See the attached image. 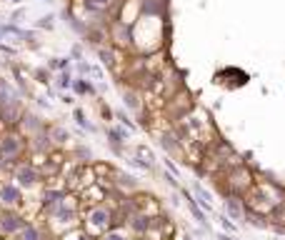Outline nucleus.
<instances>
[{"label": "nucleus", "instance_id": "nucleus-1", "mask_svg": "<svg viewBox=\"0 0 285 240\" xmlns=\"http://www.w3.org/2000/svg\"><path fill=\"white\" fill-rule=\"evenodd\" d=\"M28 150V140L20 130H3L0 133V158H3L10 168L23 160Z\"/></svg>", "mask_w": 285, "mask_h": 240}, {"label": "nucleus", "instance_id": "nucleus-2", "mask_svg": "<svg viewBox=\"0 0 285 240\" xmlns=\"http://www.w3.org/2000/svg\"><path fill=\"white\" fill-rule=\"evenodd\" d=\"M10 178L15 180L23 190H33V188L40 183L43 175H40V170H38L35 165H30V163H18V165H13Z\"/></svg>", "mask_w": 285, "mask_h": 240}, {"label": "nucleus", "instance_id": "nucleus-3", "mask_svg": "<svg viewBox=\"0 0 285 240\" xmlns=\"http://www.w3.org/2000/svg\"><path fill=\"white\" fill-rule=\"evenodd\" d=\"M18 205H23V188L15 180H3L0 183V208L5 210H18Z\"/></svg>", "mask_w": 285, "mask_h": 240}, {"label": "nucleus", "instance_id": "nucleus-4", "mask_svg": "<svg viewBox=\"0 0 285 240\" xmlns=\"http://www.w3.org/2000/svg\"><path fill=\"white\" fill-rule=\"evenodd\" d=\"M25 218L18 213V210H5V208H0V235L3 238H13L18 235L23 228H25Z\"/></svg>", "mask_w": 285, "mask_h": 240}, {"label": "nucleus", "instance_id": "nucleus-5", "mask_svg": "<svg viewBox=\"0 0 285 240\" xmlns=\"http://www.w3.org/2000/svg\"><path fill=\"white\" fill-rule=\"evenodd\" d=\"M85 225L95 233H103V230H113V210L105 208V205H93L88 218H85Z\"/></svg>", "mask_w": 285, "mask_h": 240}, {"label": "nucleus", "instance_id": "nucleus-6", "mask_svg": "<svg viewBox=\"0 0 285 240\" xmlns=\"http://www.w3.org/2000/svg\"><path fill=\"white\" fill-rule=\"evenodd\" d=\"M18 130L23 133V135H35V133H43V130H48V125L40 120V115H35V113H23V118H20V125H18Z\"/></svg>", "mask_w": 285, "mask_h": 240}, {"label": "nucleus", "instance_id": "nucleus-7", "mask_svg": "<svg viewBox=\"0 0 285 240\" xmlns=\"http://www.w3.org/2000/svg\"><path fill=\"white\" fill-rule=\"evenodd\" d=\"M28 148H30L33 153H38V155H48L55 145H53V140H50L48 130H43V133H35V135H30V138H28Z\"/></svg>", "mask_w": 285, "mask_h": 240}, {"label": "nucleus", "instance_id": "nucleus-8", "mask_svg": "<svg viewBox=\"0 0 285 240\" xmlns=\"http://www.w3.org/2000/svg\"><path fill=\"white\" fill-rule=\"evenodd\" d=\"M15 100H20V95H18V90L8 83V80H3L0 78V108L3 105H8V103H15Z\"/></svg>", "mask_w": 285, "mask_h": 240}, {"label": "nucleus", "instance_id": "nucleus-9", "mask_svg": "<svg viewBox=\"0 0 285 240\" xmlns=\"http://www.w3.org/2000/svg\"><path fill=\"white\" fill-rule=\"evenodd\" d=\"M150 218L148 215H142V213H133L130 215V228L135 230V233H148L150 230Z\"/></svg>", "mask_w": 285, "mask_h": 240}, {"label": "nucleus", "instance_id": "nucleus-10", "mask_svg": "<svg viewBox=\"0 0 285 240\" xmlns=\"http://www.w3.org/2000/svg\"><path fill=\"white\" fill-rule=\"evenodd\" d=\"M48 135H50L53 145H65L70 140V133L63 125H48Z\"/></svg>", "mask_w": 285, "mask_h": 240}, {"label": "nucleus", "instance_id": "nucleus-11", "mask_svg": "<svg viewBox=\"0 0 285 240\" xmlns=\"http://www.w3.org/2000/svg\"><path fill=\"white\" fill-rule=\"evenodd\" d=\"M125 138H128V133H125V130H120V128H108V140H110V145H113V150H115V153H120V148H123Z\"/></svg>", "mask_w": 285, "mask_h": 240}, {"label": "nucleus", "instance_id": "nucleus-12", "mask_svg": "<svg viewBox=\"0 0 285 240\" xmlns=\"http://www.w3.org/2000/svg\"><path fill=\"white\" fill-rule=\"evenodd\" d=\"M225 213L233 218V220H243V205H240V200L235 198V195H230L228 200H225Z\"/></svg>", "mask_w": 285, "mask_h": 240}, {"label": "nucleus", "instance_id": "nucleus-13", "mask_svg": "<svg viewBox=\"0 0 285 240\" xmlns=\"http://www.w3.org/2000/svg\"><path fill=\"white\" fill-rule=\"evenodd\" d=\"M18 240H43V230L33 223H25V228L18 233Z\"/></svg>", "mask_w": 285, "mask_h": 240}, {"label": "nucleus", "instance_id": "nucleus-14", "mask_svg": "<svg viewBox=\"0 0 285 240\" xmlns=\"http://www.w3.org/2000/svg\"><path fill=\"white\" fill-rule=\"evenodd\" d=\"M113 38H115V43H120V45H128V43H130V33H128V28H125L123 23H115V25H113Z\"/></svg>", "mask_w": 285, "mask_h": 240}, {"label": "nucleus", "instance_id": "nucleus-15", "mask_svg": "<svg viewBox=\"0 0 285 240\" xmlns=\"http://www.w3.org/2000/svg\"><path fill=\"white\" fill-rule=\"evenodd\" d=\"M98 55L103 58V63H105L108 68H115V53H113L110 48H98Z\"/></svg>", "mask_w": 285, "mask_h": 240}, {"label": "nucleus", "instance_id": "nucleus-16", "mask_svg": "<svg viewBox=\"0 0 285 240\" xmlns=\"http://www.w3.org/2000/svg\"><path fill=\"white\" fill-rule=\"evenodd\" d=\"M123 100H125V105H128L130 110H140V100H138V95H135L133 90H125V93H123Z\"/></svg>", "mask_w": 285, "mask_h": 240}, {"label": "nucleus", "instance_id": "nucleus-17", "mask_svg": "<svg viewBox=\"0 0 285 240\" xmlns=\"http://www.w3.org/2000/svg\"><path fill=\"white\" fill-rule=\"evenodd\" d=\"M138 160H140V163H145L148 168H153V160H155V158H153V153H150L148 148H142V145H140V148H138Z\"/></svg>", "mask_w": 285, "mask_h": 240}, {"label": "nucleus", "instance_id": "nucleus-18", "mask_svg": "<svg viewBox=\"0 0 285 240\" xmlns=\"http://www.w3.org/2000/svg\"><path fill=\"white\" fill-rule=\"evenodd\" d=\"M73 118L78 120V125H80V128H85V130H95V128L88 123V120H85V113H83V110H75V113H73Z\"/></svg>", "mask_w": 285, "mask_h": 240}, {"label": "nucleus", "instance_id": "nucleus-19", "mask_svg": "<svg viewBox=\"0 0 285 240\" xmlns=\"http://www.w3.org/2000/svg\"><path fill=\"white\" fill-rule=\"evenodd\" d=\"M195 195L200 198V203H203V208H205V210H210V195H208V193H205V190H203L200 185H195Z\"/></svg>", "mask_w": 285, "mask_h": 240}, {"label": "nucleus", "instance_id": "nucleus-20", "mask_svg": "<svg viewBox=\"0 0 285 240\" xmlns=\"http://www.w3.org/2000/svg\"><path fill=\"white\" fill-rule=\"evenodd\" d=\"M185 195H188V193H185ZM188 205H190V210H193V215H195V218H198V223H203V225H205V215H203V213H200V208H198V205H195V200H193V198H190V195H188Z\"/></svg>", "mask_w": 285, "mask_h": 240}, {"label": "nucleus", "instance_id": "nucleus-21", "mask_svg": "<svg viewBox=\"0 0 285 240\" xmlns=\"http://www.w3.org/2000/svg\"><path fill=\"white\" fill-rule=\"evenodd\" d=\"M103 240H128V238H125V233H120V230L113 228V230H108V233L103 235Z\"/></svg>", "mask_w": 285, "mask_h": 240}, {"label": "nucleus", "instance_id": "nucleus-22", "mask_svg": "<svg viewBox=\"0 0 285 240\" xmlns=\"http://www.w3.org/2000/svg\"><path fill=\"white\" fill-rule=\"evenodd\" d=\"M160 143H163V148H165V150H175V138H173V135H163V140H160Z\"/></svg>", "mask_w": 285, "mask_h": 240}, {"label": "nucleus", "instance_id": "nucleus-23", "mask_svg": "<svg viewBox=\"0 0 285 240\" xmlns=\"http://www.w3.org/2000/svg\"><path fill=\"white\" fill-rule=\"evenodd\" d=\"M58 85H60V88H70V85H73V80H70V75H68V73H60Z\"/></svg>", "mask_w": 285, "mask_h": 240}, {"label": "nucleus", "instance_id": "nucleus-24", "mask_svg": "<svg viewBox=\"0 0 285 240\" xmlns=\"http://www.w3.org/2000/svg\"><path fill=\"white\" fill-rule=\"evenodd\" d=\"M118 120H120V123H123L128 130H135V125H133L130 120H128V115H125V113H118Z\"/></svg>", "mask_w": 285, "mask_h": 240}, {"label": "nucleus", "instance_id": "nucleus-25", "mask_svg": "<svg viewBox=\"0 0 285 240\" xmlns=\"http://www.w3.org/2000/svg\"><path fill=\"white\" fill-rule=\"evenodd\" d=\"M75 155H80L83 160H93V153H90L88 148H78V150H75Z\"/></svg>", "mask_w": 285, "mask_h": 240}, {"label": "nucleus", "instance_id": "nucleus-26", "mask_svg": "<svg viewBox=\"0 0 285 240\" xmlns=\"http://www.w3.org/2000/svg\"><path fill=\"white\" fill-rule=\"evenodd\" d=\"M50 20H53V18H43V20H40V28H50V25H53Z\"/></svg>", "mask_w": 285, "mask_h": 240}, {"label": "nucleus", "instance_id": "nucleus-27", "mask_svg": "<svg viewBox=\"0 0 285 240\" xmlns=\"http://www.w3.org/2000/svg\"><path fill=\"white\" fill-rule=\"evenodd\" d=\"M223 228H225V230H235V225H233V223H228V218L223 220Z\"/></svg>", "mask_w": 285, "mask_h": 240}, {"label": "nucleus", "instance_id": "nucleus-28", "mask_svg": "<svg viewBox=\"0 0 285 240\" xmlns=\"http://www.w3.org/2000/svg\"><path fill=\"white\" fill-rule=\"evenodd\" d=\"M93 3H98V5H100V8H105V5H108V3H110V0H93Z\"/></svg>", "mask_w": 285, "mask_h": 240}, {"label": "nucleus", "instance_id": "nucleus-29", "mask_svg": "<svg viewBox=\"0 0 285 240\" xmlns=\"http://www.w3.org/2000/svg\"><path fill=\"white\" fill-rule=\"evenodd\" d=\"M13 3H23V0H13Z\"/></svg>", "mask_w": 285, "mask_h": 240}]
</instances>
